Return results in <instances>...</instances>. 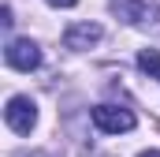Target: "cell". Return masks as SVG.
<instances>
[{
	"label": "cell",
	"instance_id": "6da1fadb",
	"mask_svg": "<svg viewBox=\"0 0 160 157\" xmlns=\"http://www.w3.org/2000/svg\"><path fill=\"white\" fill-rule=\"evenodd\" d=\"M89 116H93V127L104 131V135H123V131H130V127L138 123L134 112L123 109V105H97Z\"/></svg>",
	"mask_w": 160,
	"mask_h": 157
},
{
	"label": "cell",
	"instance_id": "7a4b0ae2",
	"mask_svg": "<svg viewBox=\"0 0 160 157\" xmlns=\"http://www.w3.org/2000/svg\"><path fill=\"white\" fill-rule=\"evenodd\" d=\"M4 120H8V127H11L15 135H30L34 123H38V105H34L26 94H15V97H8Z\"/></svg>",
	"mask_w": 160,
	"mask_h": 157
},
{
	"label": "cell",
	"instance_id": "3957f363",
	"mask_svg": "<svg viewBox=\"0 0 160 157\" xmlns=\"http://www.w3.org/2000/svg\"><path fill=\"white\" fill-rule=\"evenodd\" d=\"M4 60L15 71H34V68H41V49H38V41H30V38H15V41H8Z\"/></svg>",
	"mask_w": 160,
	"mask_h": 157
},
{
	"label": "cell",
	"instance_id": "277c9868",
	"mask_svg": "<svg viewBox=\"0 0 160 157\" xmlns=\"http://www.w3.org/2000/svg\"><path fill=\"white\" fill-rule=\"evenodd\" d=\"M101 38H104V30H101L97 23H71V26H67V34H63V45H67V49H75V52H82V49L97 45Z\"/></svg>",
	"mask_w": 160,
	"mask_h": 157
},
{
	"label": "cell",
	"instance_id": "5b68a950",
	"mask_svg": "<svg viewBox=\"0 0 160 157\" xmlns=\"http://www.w3.org/2000/svg\"><path fill=\"white\" fill-rule=\"evenodd\" d=\"M112 8L119 11L127 23H142V19H145V4H142V0H112Z\"/></svg>",
	"mask_w": 160,
	"mask_h": 157
},
{
	"label": "cell",
	"instance_id": "8992f818",
	"mask_svg": "<svg viewBox=\"0 0 160 157\" xmlns=\"http://www.w3.org/2000/svg\"><path fill=\"white\" fill-rule=\"evenodd\" d=\"M138 68L149 78H160V52L157 49H142V52H138Z\"/></svg>",
	"mask_w": 160,
	"mask_h": 157
},
{
	"label": "cell",
	"instance_id": "52a82bcc",
	"mask_svg": "<svg viewBox=\"0 0 160 157\" xmlns=\"http://www.w3.org/2000/svg\"><path fill=\"white\" fill-rule=\"evenodd\" d=\"M48 4H52V8H75L78 0H48Z\"/></svg>",
	"mask_w": 160,
	"mask_h": 157
},
{
	"label": "cell",
	"instance_id": "ba28073f",
	"mask_svg": "<svg viewBox=\"0 0 160 157\" xmlns=\"http://www.w3.org/2000/svg\"><path fill=\"white\" fill-rule=\"evenodd\" d=\"M138 157H160V150H142Z\"/></svg>",
	"mask_w": 160,
	"mask_h": 157
}]
</instances>
